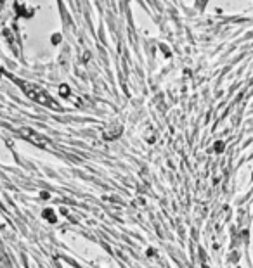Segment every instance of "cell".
<instances>
[{
    "instance_id": "6da1fadb",
    "label": "cell",
    "mask_w": 253,
    "mask_h": 268,
    "mask_svg": "<svg viewBox=\"0 0 253 268\" xmlns=\"http://www.w3.org/2000/svg\"><path fill=\"white\" fill-rule=\"evenodd\" d=\"M25 94L30 97V99H33V100H36V102H40V104H44V106H49V107H56V109H59V106L57 104H54V100L45 94V92H42L40 88H25Z\"/></svg>"
},
{
    "instance_id": "7a4b0ae2",
    "label": "cell",
    "mask_w": 253,
    "mask_h": 268,
    "mask_svg": "<svg viewBox=\"0 0 253 268\" xmlns=\"http://www.w3.org/2000/svg\"><path fill=\"white\" fill-rule=\"evenodd\" d=\"M23 135H25L30 142H33V144H36V145H42V147L47 145V139H44L40 133H36V131L31 130V128H26V130L23 131Z\"/></svg>"
},
{
    "instance_id": "3957f363",
    "label": "cell",
    "mask_w": 253,
    "mask_h": 268,
    "mask_svg": "<svg viewBox=\"0 0 253 268\" xmlns=\"http://www.w3.org/2000/svg\"><path fill=\"white\" fill-rule=\"evenodd\" d=\"M59 94H61L62 97H68V95H70V88H68L66 85H61V86H59Z\"/></svg>"
},
{
    "instance_id": "277c9868",
    "label": "cell",
    "mask_w": 253,
    "mask_h": 268,
    "mask_svg": "<svg viewBox=\"0 0 253 268\" xmlns=\"http://www.w3.org/2000/svg\"><path fill=\"white\" fill-rule=\"evenodd\" d=\"M50 213H52V211H50V209H45V211H44V216H45V218H49V220H50V221H54V220H56V216H52V215H50Z\"/></svg>"
}]
</instances>
